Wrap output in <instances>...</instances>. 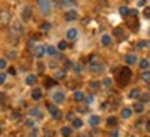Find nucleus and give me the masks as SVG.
I'll return each mask as SVG.
<instances>
[{
    "label": "nucleus",
    "instance_id": "f257e3e1",
    "mask_svg": "<svg viewBox=\"0 0 150 137\" xmlns=\"http://www.w3.org/2000/svg\"><path fill=\"white\" fill-rule=\"evenodd\" d=\"M131 79H132V72H131L129 67L119 69V72H117V82H119L121 87H126V85L131 82Z\"/></svg>",
    "mask_w": 150,
    "mask_h": 137
},
{
    "label": "nucleus",
    "instance_id": "f03ea898",
    "mask_svg": "<svg viewBox=\"0 0 150 137\" xmlns=\"http://www.w3.org/2000/svg\"><path fill=\"white\" fill-rule=\"evenodd\" d=\"M12 34H15L17 36V39L21 36V34L25 33V26H23V23L21 21H13V25H12V31H10Z\"/></svg>",
    "mask_w": 150,
    "mask_h": 137
},
{
    "label": "nucleus",
    "instance_id": "7ed1b4c3",
    "mask_svg": "<svg viewBox=\"0 0 150 137\" xmlns=\"http://www.w3.org/2000/svg\"><path fill=\"white\" fill-rule=\"evenodd\" d=\"M64 101H65V93H64V91L57 90V91L52 93V103L54 104H62Z\"/></svg>",
    "mask_w": 150,
    "mask_h": 137
},
{
    "label": "nucleus",
    "instance_id": "20e7f679",
    "mask_svg": "<svg viewBox=\"0 0 150 137\" xmlns=\"http://www.w3.org/2000/svg\"><path fill=\"white\" fill-rule=\"evenodd\" d=\"M47 111H49V114L54 118V119H60V116H62L60 111H59V108L54 103H47Z\"/></svg>",
    "mask_w": 150,
    "mask_h": 137
},
{
    "label": "nucleus",
    "instance_id": "39448f33",
    "mask_svg": "<svg viewBox=\"0 0 150 137\" xmlns=\"http://www.w3.org/2000/svg\"><path fill=\"white\" fill-rule=\"evenodd\" d=\"M51 2H46V0H39L38 2V7H39V10H41V13L42 15H49V12H51Z\"/></svg>",
    "mask_w": 150,
    "mask_h": 137
},
{
    "label": "nucleus",
    "instance_id": "423d86ee",
    "mask_svg": "<svg viewBox=\"0 0 150 137\" xmlns=\"http://www.w3.org/2000/svg\"><path fill=\"white\" fill-rule=\"evenodd\" d=\"M31 17H33V10H31V7H23V10H21V20L23 21H29L31 20Z\"/></svg>",
    "mask_w": 150,
    "mask_h": 137
},
{
    "label": "nucleus",
    "instance_id": "0eeeda50",
    "mask_svg": "<svg viewBox=\"0 0 150 137\" xmlns=\"http://www.w3.org/2000/svg\"><path fill=\"white\" fill-rule=\"evenodd\" d=\"M90 72H93V74H101V72H104V64H101V62L90 64Z\"/></svg>",
    "mask_w": 150,
    "mask_h": 137
},
{
    "label": "nucleus",
    "instance_id": "6e6552de",
    "mask_svg": "<svg viewBox=\"0 0 150 137\" xmlns=\"http://www.w3.org/2000/svg\"><path fill=\"white\" fill-rule=\"evenodd\" d=\"M10 20H12V15H10V12H7V10L0 12V25H8Z\"/></svg>",
    "mask_w": 150,
    "mask_h": 137
},
{
    "label": "nucleus",
    "instance_id": "1a4fd4ad",
    "mask_svg": "<svg viewBox=\"0 0 150 137\" xmlns=\"http://www.w3.org/2000/svg\"><path fill=\"white\" fill-rule=\"evenodd\" d=\"M44 54H46V46H42V44H36V47H34V56L41 59Z\"/></svg>",
    "mask_w": 150,
    "mask_h": 137
},
{
    "label": "nucleus",
    "instance_id": "9d476101",
    "mask_svg": "<svg viewBox=\"0 0 150 137\" xmlns=\"http://www.w3.org/2000/svg\"><path fill=\"white\" fill-rule=\"evenodd\" d=\"M65 21H75L78 20V13L75 12V10H69V12H65Z\"/></svg>",
    "mask_w": 150,
    "mask_h": 137
},
{
    "label": "nucleus",
    "instance_id": "9b49d317",
    "mask_svg": "<svg viewBox=\"0 0 150 137\" xmlns=\"http://www.w3.org/2000/svg\"><path fill=\"white\" fill-rule=\"evenodd\" d=\"M67 39L69 41H74V39H77V36H78V29L77 28H70V29H67Z\"/></svg>",
    "mask_w": 150,
    "mask_h": 137
},
{
    "label": "nucleus",
    "instance_id": "f8f14e48",
    "mask_svg": "<svg viewBox=\"0 0 150 137\" xmlns=\"http://www.w3.org/2000/svg\"><path fill=\"white\" fill-rule=\"evenodd\" d=\"M132 111L137 113V114H142V113L145 111V106H144L140 101H135V103H134V106H132Z\"/></svg>",
    "mask_w": 150,
    "mask_h": 137
},
{
    "label": "nucleus",
    "instance_id": "ddd939ff",
    "mask_svg": "<svg viewBox=\"0 0 150 137\" xmlns=\"http://www.w3.org/2000/svg\"><path fill=\"white\" fill-rule=\"evenodd\" d=\"M74 100L77 101V103H82V101H85V93L80 90H75L74 91Z\"/></svg>",
    "mask_w": 150,
    "mask_h": 137
},
{
    "label": "nucleus",
    "instance_id": "4468645a",
    "mask_svg": "<svg viewBox=\"0 0 150 137\" xmlns=\"http://www.w3.org/2000/svg\"><path fill=\"white\" fill-rule=\"evenodd\" d=\"M124 61H126L127 65H134V64H137V56L135 54H127L124 57Z\"/></svg>",
    "mask_w": 150,
    "mask_h": 137
},
{
    "label": "nucleus",
    "instance_id": "2eb2a0df",
    "mask_svg": "<svg viewBox=\"0 0 150 137\" xmlns=\"http://www.w3.org/2000/svg\"><path fill=\"white\" fill-rule=\"evenodd\" d=\"M100 116H96V114H92V116L88 118V124L92 126V127H96V126L100 124Z\"/></svg>",
    "mask_w": 150,
    "mask_h": 137
},
{
    "label": "nucleus",
    "instance_id": "dca6fc26",
    "mask_svg": "<svg viewBox=\"0 0 150 137\" xmlns=\"http://www.w3.org/2000/svg\"><path fill=\"white\" fill-rule=\"evenodd\" d=\"M31 98H33L34 101H39L42 98V91L39 90V88H33V91H31Z\"/></svg>",
    "mask_w": 150,
    "mask_h": 137
},
{
    "label": "nucleus",
    "instance_id": "f3484780",
    "mask_svg": "<svg viewBox=\"0 0 150 137\" xmlns=\"http://www.w3.org/2000/svg\"><path fill=\"white\" fill-rule=\"evenodd\" d=\"M140 90H139V88H132V90L129 91V98L131 100H137V98H140Z\"/></svg>",
    "mask_w": 150,
    "mask_h": 137
},
{
    "label": "nucleus",
    "instance_id": "a211bd4d",
    "mask_svg": "<svg viewBox=\"0 0 150 137\" xmlns=\"http://www.w3.org/2000/svg\"><path fill=\"white\" fill-rule=\"evenodd\" d=\"M60 79H65V70H64V69H59V70L54 72V80L56 82L60 80Z\"/></svg>",
    "mask_w": 150,
    "mask_h": 137
},
{
    "label": "nucleus",
    "instance_id": "6ab92c4d",
    "mask_svg": "<svg viewBox=\"0 0 150 137\" xmlns=\"http://www.w3.org/2000/svg\"><path fill=\"white\" fill-rule=\"evenodd\" d=\"M111 42H112V38L109 34H103L101 36V44L103 46H111Z\"/></svg>",
    "mask_w": 150,
    "mask_h": 137
},
{
    "label": "nucleus",
    "instance_id": "aec40b11",
    "mask_svg": "<svg viewBox=\"0 0 150 137\" xmlns=\"http://www.w3.org/2000/svg\"><path fill=\"white\" fill-rule=\"evenodd\" d=\"M121 116H122V119H129V118L132 116V109H131V108H122Z\"/></svg>",
    "mask_w": 150,
    "mask_h": 137
},
{
    "label": "nucleus",
    "instance_id": "412c9836",
    "mask_svg": "<svg viewBox=\"0 0 150 137\" xmlns=\"http://www.w3.org/2000/svg\"><path fill=\"white\" fill-rule=\"evenodd\" d=\"M106 124H108L109 127H116V126H117V118H114V116H109L108 119H106Z\"/></svg>",
    "mask_w": 150,
    "mask_h": 137
},
{
    "label": "nucleus",
    "instance_id": "4be33fe9",
    "mask_svg": "<svg viewBox=\"0 0 150 137\" xmlns=\"http://www.w3.org/2000/svg\"><path fill=\"white\" fill-rule=\"evenodd\" d=\"M25 83L26 85H34V83H36V75H26Z\"/></svg>",
    "mask_w": 150,
    "mask_h": 137
},
{
    "label": "nucleus",
    "instance_id": "5701e85b",
    "mask_svg": "<svg viewBox=\"0 0 150 137\" xmlns=\"http://www.w3.org/2000/svg\"><path fill=\"white\" fill-rule=\"evenodd\" d=\"M54 85H57V82H56L54 79H46L44 80V87L46 88H52Z\"/></svg>",
    "mask_w": 150,
    "mask_h": 137
},
{
    "label": "nucleus",
    "instance_id": "b1692460",
    "mask_svg": "<svg viewBox=\"0 0 150 137\" xmlns=\"http://www.w3.org/2000/svg\"><path fill=\"white\" fill-rule=\"evenodd\" d=\"M139 65H140V69H142V70H149V65H150L149 59H142L140 62H139Z\"/></svg>",
    "mask_w": 150,
    "mask_h": 137
},
{
    "label": "nucleus",
    "instance_id": "393cba45",
    "mask_svg": "<svg viewBox=\"0 0 150 137\" xmlns=\"http://www.w3.org/2000/svg\"><path fill=\"white\" fill-rule=\"evenodd\" d=\"M60 134H62L64 137H70L72 136V127H67V126H65V127H62V129H60Z\"/></svg>",
    "mask_w": 150,
    "mask_h": 137
},
{
    "label": "nucleus",
    "instance_id": "a878e982",
    "mask_svg": "<svg viewBox=\"0 0 150 137\" xmlns=\"http://www.w3.org/2000/svg\"><path fill=\"white\" fill-rule=\"evenodd\" d=\"M29 116H34V118H41V111H39V108H31L29 109Z\"/></svg>",
    "mask_w": 150,
    "mask_h": 137
},
{
    "label": "nucleus",
    "instance_id": "bb28decb",
    "mask_svg": "<svg viewBox=\"0 0 150 137\" xmlns=\"http://www.w3.org/2000/svg\"><path fill=\"white\" fill-rule=\"evenodd\" d=\"M119 13H121V17H127V15H129V7H127V5L119 7Z\"/></svg>",
    "mask_w": 150,
    "mask_h": 137
},
{
    "label": "nucleus",
    "instance_id": "cd10ccee",
    "mask_svg": "<svg viewBox=\"0 0 150 137\" xmlns=\"http://www.w3.org/2000/svg\"><path fill=\"white\" fill-rule=\"evenodd\" d=\"M46 54H49V56H56V54H57V49H56L54 46H46Z\"/></svg>",
    "mask_w": 150,
    "mask_h": 137
},
{
    "label": "nucleus",
    "instance_id": "c85d7f7f",
    "mask_svg": "<svg viewBox=\"0 0 150 137\" xmlns=\"http://www.w3.org/2000/svg\"><path fill=\"white\" fill-rule=\"evenodd\" d=\"M114 36L116 38H119V39H124V31H122V28H116L114 29Z\"/></svg>",
    "mask_w": 150,
    "mask_h": 137
},
{
    "label": "nucleus",
    "instance_id": "c756f323",
    "mask_svg": "<svg viewBox=\"0 0 150 137\" xmlns=\"http://www.w3.org/2000/svg\"><path fill=\"white\" fill-rule=\"evenodd\" d=\"M145 47H150V41H139L137 42V49H145Z\"/></svg>",
    "mask_w": 150,
    "mask_h": 137
},
{
    "label": "nucleus",
    "instance_id": "7c9ffc66",
    "mask_svg": "<svg viewBox=\"0 0 150 137\" xmlns=\"http://www.w3.org/2000/svg\"><path fill=\"white\" fill-rule=\"evenodd\" d=\"M72 126H74V129H80L82 126H83V121L82 119H74L72 121Z\"/></svg>",
    "mask_w": 150,
    "mask_h": 137
},
{
    "label": "nucleus",
    "instance_id": "2f4dec72",
    "mask_svg": "<svg viewBox=\"0 0 150 137\" xmlns=\"http://www.w3.org/2000/svg\"><path fill=\"white\" fill-rule=\"evenodd\" d=\"M72 69H74V72H77V74H80V72H82V69H83V65H82V64H80V62H75Z\"/></svg>",
    "mask_w": 150,
    "mask_h": 137
},
{
    "label": "nucleus",
    "instance_id": "473e14b6",
    "mask_svg": "<svg viewBox=\"0 0 150 137\" xmlns=\"http://www.w3.org/2000/svg\"><path fill=\"white\" fill-rule=\"evenodd\" d=\"M25 124H26V127H28V129H36V122H34L33 119H26Z\"/></svg>",
    "mask_w": 150,
    "mask_h": 137
},
{
    "label": "nucleus",
    "instance_id": "72a5a7b5",
    "mask_svg": "<svg viewBox=\"0 0 150 137\" xmlns=\"http://www.w3.org/2000/svg\"><path fill=\"white\" fill-rule=\"evenodd\" d=\"M67 47H69V44H67V41H60V42H59V44H57V49H59V51H65Z\"/></svg>",
    "mask_w": 150,
    "mask_h": 137
},
{
    "label": "nucleus",
    "instance_id": "f704fd0d",
    "mask_svg": "<svg viewBox=\"0 0 150 137\" xmlns=\"http://www.w3.org/2000/svg\"><path fill=\"white\" fill-rule=\"evenodd\" d=\"M147 101H150V93H144V95H140V103H147Z\"/></svg>",
    "mask_w": 150,
    "mask_h": 137
},
{
    "label": "nucleus",
    "instance_id": "c9c22d12",
    "mask_svg": "<svg viewBox=\"0 0 150 137\" xmlns=\"http://www.w3.org/2000/svg\"><path fill=\"white\" fill-rule=\"evenodd\" d=\"M142 80H145V82L150 83V70H144V72H142Z\"/></svg>",
    "mask_w": 150,
    "mask_h": 137
},
{
    "label": "nucleus",
    "instance_id": "e433bc0d",
    "mask_svg": "<svg viewBox=\"0 0 150 137\" xmlns=\"http://www.w3.org/2000/svg\"><path fill=\"white\" fill-rule=\"evenodd\" d=\"M56 5H59V7H67V5H75V2H64V0H59V2H56Z\"/></svg>",
    "mask_w": 150,
    "mask_h": 137
},
{
    "label": "nucleus",
    "instance_id": "4c0bfd02",
    "mask_svg": "<svg viewBox=\"0 0 150 137\" xmlns=\"http://www.w3.org/2000/svg\"><path fill=\"white\" fill-rule=\"evenodd\" d=\"M103 85H104L106 88H111V87H112V80L109 79V77H106V79L103 80Z\"/></svg>",
    "mask_w": 150,
    "mask_h": 137
},
{
    "label": "nucleus",
    "instance_id": "58836bf2",
    "mask_svg": "<svg viewBox=\"0 0 150 137\" xmlns=\"http://www.w3.org/2000/svg\"><path fill=\"white\" fill-rule=\"evenodd\" d=\"M90 88L92 90H98L100 88V82H90Z\"/></svg>",
    "mask_w": 150,
    "mask_h": 137
},
{
    "label": "nucleus",
    "instance_id": "ea45409f",
    "mask_svg": "<svg viewBox=\"0 0 150 137\" xmlns=\"http://www.w3.org/2000/svg\"><path fill=\"white\" fill-rule=\"evenodd\" d=\"M44 137H54V131L46 129V131H44Z\"/></svg>",
    "mask_w": 150,
    "mask_h": 137
},
{
    "label": "nucleus",
    "instance_id": "a19ab883",
    "mask_svg": "<svg viewBox=\"0 0 150 137\" xmlns=\"http://www.w3.org/2000/svg\"><path fill=\"white\" fill-rule=\"evenodd\" d=\"M41 29H42V31H49V29H51V23H42Z\"/></svg>",
    "mask_w": 150,
    "mask_h": 137
},
{
    "label": "nucleus",
    "instance_id": "79ce46f5",
    "mask_svg": "<svg viewBox=\"0 0 150 137\" xmlns=\"http://www.w3.org/2000/svg\"><path fill=\"white\" fill-rule=\"evenodd\" d=\"M144 17H145L147 20H150V7H145V10H144Z\"/></svg>",
    "mask_w": 150,
    "mask_h": 137
},
{
    "label": "nucleus",
    "instance_id": "37998d69",
    "mask_svg": "<svg viewBox=\"0 0 150 137\" xmlns=\"http://www.w3.org/2000/svg\"><path fill=\"white\" fill-rule=\"evenodd\" d=\"M85 103H87V104H92V103H93V96H92V95L85 96Z\"/></svg>",
    "mask_w": 150,
    "mask_h": 137
},
{
    "label": "nucleus",
    "instance_id": "c03bdc74",
    "mask_svg": "<svg viewBox=\"0 0 150 137\" xmlns=\"http://www.w3.org/2000/svg\"><path fill=\"white\" fill-rule=\"evenodd\" d=\"M64 65H65V69H72V67H74V62H70V61H64Z\"/></svg>",
    "mask_w": 150,
    "mask_h": 137
},
{
    "label": "nucleus",
    "instance_id": "a18cd8bd",
    "mask_svg": "<svg viewBox=\"0 0 150 137\" xmlns=\"http://www.w3.org/2000/svg\"><path fill=\"white\" fill-rule=\"evenodd\" d=\"M5 67H7V61L5 59H0V70H3Z\"/></svg>",
    "mask_w": 150,
    "mask_h": 137
},
{
    "label": "nucleus",
    "instance_id": "49530a36",
    "mask_svg": "<svg viewBox=\"0 0 150 137\" xmlns=\"http://www.w3.org/2000/svg\"><path fill=\"white\" fill-rule=\"evenodd\" d=\"M12 119H20V113H18V111L12 113Z\"/></svg>",
    "mask_w": 150,
    "mask_h": 137
},
{
    "label": "nucleus",
    "instance_id": "de8ad7c7",
    "mask_svg": "<svg viewBox=\"0 0 150 137\" xmlns=\"http://www.w3.org/2000/svg\"><path fill=\"white\" fill-rule=\"evenodd\" d=\"M34 47H36V44H34V41L31 39V41L28 42V49H34Z\"/></svg>",
    "mask_w": 150,
    "mask_h": 137
},
{
    "label": "nucleus",
    "instance_id": "09e8293b",
    "mask_svg": "<svg viewBox=\"0 0 150 137\" xmlns=\"http://www.w3.org/2000/svg\"><path fill=\"white\" fill-rule=\"evenodd\" d=\"M109 137H119V131H117V129L116 131H112V132L109 134Z\"/></svg>",
    "mask_w": 150,
    "mask_h": 137
},
{
    "label": "nucleus",
    "instance_id": "8fccbe9b",
    "mask_svg": "<svg viewBox=\"0 0 150 137\" xmlns=\"http://www.w3.org/2000/svg\"><path fill=\"white\" fill-rule=\"evenodd\" d=\"M5 80H7V75H5V74H0V83H5Z\"/></svg>",
    "mask_w": 150,
    "mask_h": 137
},
{
    "label": "nucleus",
    "instance_id": "3c124183",
    "mask_svg": "<svg viewBox=\"0 0 150 137\" xmlns=\"http://www.w3.org/2000/svg\"><path fill=\"white\" fill-rule=\"evenodd\" d=\"M29 137H38V129H31V136Z\"/></svg>",
    "mask_w": 150,
    "mask_h": 137
},
{
    "label": "nucleus",
    "instance_id": "603ef678",
    "mask_svg": "<svg viewBox=\"0 0 150 137\" xmlns=\"http://www.w3.org/2000/svg\"><path fill=\"white\" fill-rule=\"evenodd\" d=\"M78 111H80V113H88V108H87V106H80Z\"/></svg>",
    "mask_w": 150,
    "mask_h": 137
},
{
    "label": "nucleus",
    "instance_id": "864d4df0",
    "mask_svg": "<svg viewBox=\"0 0 150 137\" xmlns=\"http://www.w3.org/2000/svg\"><path fill=\"white\" fill-rule=\"evenodd\" d=\"M8 74H10V75H15V74H17V70H15V67H10V69H8Z\"/></svg>",
    "mask_w": 150,
    "mask_h": 137
},
{
    "label": "nucleus",
    "instance_id": "5fc2aeb1",
    "mask_svg": "<svg viewBox=\"0 0 150 137\" xmlns=\"http://www.w3.org/2000/svg\"><path fill=\"white\" fill-rule=\"evenodd\" d=\"M129 15L131 17H137V10H129Z\"/></svg>",
    "mask_w": 150,
    "mask_h": 137
},
{
    "label": "nucleus",
    "instance_id": "6e6d98bb",
    "mask_svg": "<svg viewBox=\"0 0 150 137\" xmlns=\"http://www.w3.org/2000/svg\"><path fill=\"white\" fill-rule=\"evenodd\" d=\"M67 119L74 121V119H75V118H74V113H69V114H67Z\"/></svg>",
    "mask_w": 150,
    "mask_h": 137
},
{
    "label": "nucleus",
    "instance_id": "4d7b16f0",
    "mask_svg": "<svg viewBox=\"0 0 150 137\" xmlns=\"http://www.w3.org/2000/svg\"><path fill=\"white\" fill-rule=\"evenodd\" d=\"M8 57L12 59V57H17V52L15 51H12V52H8Z\"/></svg>",
    "mask_w": 150,
    "mask_h": 137
},
{
    "label": "nucleus",
    "instance_id": "13d9d810",
    "mask_svg": "<svg viewBox=\"0 0 150 137\" xmlns=\"http://www.w3.org/2000/svg\"><path fill=\"white\" fill-rule=\"evenodd\" d=\"M145 129H147V132H150V121H147V124H145Z\"/></svg>",
    "mask_w": 150,
    "mask_h": 137
},
{
    "label": "nucleus",
    "instance_id": "bf43d9fd",
    "mask_svg": "<svg viewBox=\"0 0 150 137\" xmlns=\"http://www.w3.org/2000/svg\"><path fill=\"white\" fill-rule=\"evenodd\" d=\"M137 5H139V7H144V5H145V2H144V0H139Z\"/></svg>",
    "mask_w": 150,
    "mask_h": 137
},
{
    "label": "nucleus",
    "instance_id": "052dcab7",
    "mask_svg": "<svg viewBox=\"0 0 150 137\" xmlns=\"http://www.w3.org/2000/svg\"><path fill=\"white\" fill-rule=\"evenodd\" d=\"M149 93H150V83H149Z\"/></svg>",
    "mask_w": 150,
    "mask_h": 137
},
{
    "label": "nucleus",
    "instance_id": "680f3d73",
    "mask_svg": "<svg viewBox=\"0 0 150 137\" xmlns=\"http://www.w3.org/2000/svg\"><path fill=\"white\" fill-rule=\"evenodd\" d=\"M0 134H2V126H0Z\"/></svg>",
    "mask_w": 150,
    "mask_h": 137
},
{
    "label": "nucleus",
    "instance_id": "e2e57ef3",
    "mask_svg": "<svg viewBox=\"0 0 150 137\" xmlns=\"http://www.w3.org/2000/svg\"><path fill=\"white\" fill-rule=\"evenodd\" d=\"M88 137H96V136H88Z\"/></svg>",
    "mask_w": 150,
    "mask_h": 137
},
{
    "label": "nucleus",
    "instance_id": "0e129e2a",
    "mask_svg": "<svg viewBox=\"0 0 150 137\" xmlns=\"http://www.w3.org/2000/svg\"><path fill=\"white\" fill-rule=\"evenodd\" d=\"M129 137H135V136H129Z\"/></svg>",
    "mask_w": 150,
    "mask_h": 137
}]
</instances>
